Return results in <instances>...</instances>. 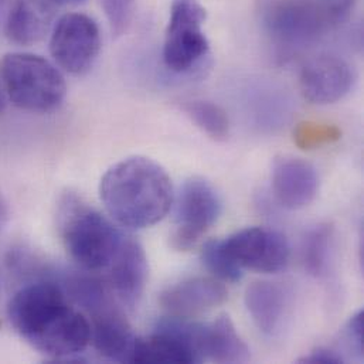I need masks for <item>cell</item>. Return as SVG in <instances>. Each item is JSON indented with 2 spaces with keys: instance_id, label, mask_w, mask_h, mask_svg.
<instances>
[{
  "instance_id": "5",
  "label": "cell",
  "mask_w": 364,
  "mask_h": 364,
  "mask_svg": "<svg viewBox=\"0 0 364 364\" xmlns=\"http://www.w3.org/2000/svg\"><path fill=\"white\" fill-rule=\"evenodd\" d=\"M0 73L7 98L23 111L53 112L65 98L64 75L54 64L40 55L7 54L1 60Z\"/></svg>"
},
{
  "instance_id": "15",
  "label": "cell",
  "mask_w": 364,
  "mask_h": 364,
  "mask_svg": "<svg viewBox=\"0 0 364 364\" xmlns=\"http://www.w3.org/2000/svg\"><path fill=\"white\" fill-rule=\"evenodd\" d=\"M136 339L125 318L111 305L92 315L91 342L104 358L132 363Z\"/></svg>"
},
{
  "instance_id": "10",
  "label": "cell",
  "mask_w": 364,
  "mask_h": 364,
  "mask_svg": "<svg viewBox=\"0 0 364 364\" xmlns=\"http://www.w3.org/2000/svg\"><path fill=\"white\" fill-rule=\"evenodd\" d=\"M355 78V70L345 58L335 54H321L304 65L299 88L309 102L329 105L343 100L350 92Z\"/></svg>"
},
{
  "instance_id": "23",
  "label": "cell",
  "mask_w": 364,
  "mask_h": 364,
  "mask_svg": "<svg viewBox=\"0 0 364 364\" xmlns=\"http://www.w3.org/2000/svg\"><path fill=\"white\" fill-rule=\"evenodd\" d=\"M135 4L136 0H102V7L114 36H122L128 30L134 18Z\"/></svg>"
},
{
  "instance_id": "20",
  "label": "cell",
  "mask_w": 364,
  "mask_h": 364,
  "mask_svg": "<svg viewBox=\"0 0 364 364\" xmlns=\"http://www.w3.org/2000/svg\"><path fill=\"white\" fill-rule=\"evenodd\" d=\"M184 112L208 138L223 142L230 135L227 112L211 101H190L183 107Z\"/></svg>"
},
{
  "instance_id": "17",
  "label": "cell",
  "mask_w": 364,
  "mask_h": 364,
  "mask_svg": "<svg viewBox=\"0 0 364 364\" xmlns=\"http://www.w3.org/2000/svg\"><path fill=\"white\" fill-rule=\"evenodd\" d=\"M197 349L200 359L217 363H247L250 349L240 338L234 323L227 315L217 318L210 325H200Z\"/></svg>"
},
{
  "instance_id": "25",
  "label": "cell",
  "mask_w": 364,
  "mask_h": 364,
  "mask_svg": "<svg viewBox=\"0 0 364 364\" xmlns=\"http://www.w3.org/2000/svg\"><path fill=\"white\" fill-rule=\"evenodd\" d=\"M299 363L308 364H339L343 363V358L326 348H319L311 352L308 356L299 359Z\"/></svg>"
},
{
  "instance_id": "13",
  "label": "cell",
  "mask_w": 364,
  "mask_h": 364,
  "mask_svg": "<svg viewBox=\"0 0 364 364\" xmlns=\"http://www.w3.org/2000/svg\"><path fill=\"white\" fill-rule=\"evenodd\" d=\"M227 299V289L211 278H190L169 287L161 296L162 306L178 318H191L214 309Z\"/></svg>"
},
{
  "instance_id": "3",
  "label": "cell",
  "mask_w": 364,
  "mask_h": 364,
  "mask_svg": "<svg viewBox=\"0 0 364 364\" xmlns=\"http://www.w3.org/2000/svg\"><path fill=\"white\" fill-rule=\"evenodd\" d=\"M58 223L64 248L87 271L108 268L124 241L121 231L107 217L74 194L63 198Z\"/></svg>"
},
{
  "instance_id": "19",
  "label": "cell",
  "mask_w": 364,
  "mask_h": 364,
  "mask_svg": "<svg viewBox=\"0 0 364 364\" xmlns=\"http://www.w3.org/2000/svg\"><path fill=\"white\" fill-rule=\"evenodd\" d=\"M332 241L333 227L329 224H319L306 232L302 244V261L309 275L321 278L328 272Z\"/></svg>"
},
{
  "instance_id": "1",
  "label": "cell",
  "mask_w": 364,
  "mask_h": 364,
  "mask_svg": "<svg viewBox=\"0 0 364 364\" xmlns=\"http://www.w3.org/2000/svg\"><path fill=\"white\" fill-rule=\"evenodd\" d=\"M7 316L27 343L54 359L78 355L91 342L90 322L70 306L63 287L50 279L18 289L9 302Z\"/></svg>"
},
{
  "instance_id": "26",
  "label": "cell",
  "mask_w": 364,
  "mask_h": 364,
  "mask_svg": "<svg viewBox=\"0 0 364 364\" xmlns=\"http://www.w3.org/2000/svg\"><path fill=\"white\" fill-rule=\"evenodd\" d=\"M6 98H7V94H6L3 78H1V73H0V115L4 111V108H6Z\"/></svg>"
},
{
  "instance_id": "22",
  "label": "cell",
  "mask_w": 364,
  "mask_h": 364,
  "mask_svg": "<svg viewBox=\"0 0 364 364\" xmlns=\"http://www.w3.org/2000/svg\"><path fill=\"white\" fill-rule=\"evenodd\" d=\"M342 138V131L336 125L319 122H302L294 132L298 148L312 151L325 145H332Z\"/></svg>"
},
{
  "instance_id": "28",
  "label": "cell",
  "mask_w": 364,
  "mask_h": 364,
  "mask_svg": "<svg viewBox=\"0 0 364 364\" xmlns=\"http://www.w3.org/2000/svg\"><path fill=\"white\" fill-rule=\"evenodd\" d=\"M57 6H78L81 3H84L85 0H53Z\"/></svg>"
},
{
  "instance_id": "12",
  "label": "cell",
  "mask_w": 364,
  "mask_h": 364,
  "mask_svg": "<svg viewBox=\"0 0 364 364\" xmlns=\"http://www.w3.org/2000/svg\"><path fill=\"white\" fill-rule=\"evenodd\" d=\"M272 190L281 205L299 210L315 200L319 190V176L306 161L282 156L272 166Z\"/></svg>"
},
{
  "instance_id": "24",
  "label": "cell",
  "mask_w": 364,
  "mask_h": 364,
  "mask_svg": "<svg viewBox=\"0 0 364 364\" xmlns=\"http://www.w3.org/2000/svg\"><path fill=\"white\" fill-rule=\"evenodd\" d=\"M345 341L348 348L353 350V353H356L359 358L363 356L364 311H359L349 319L345 328Z\"/></svg>"
},
{
  "instance_id": "29",
  "label": "cell",
  "mask_w": 364,
  "mask_h": 364,
  "mask_svg": "<svg viewBox=\"0 0 364 364\" xmlns=\"http://www.w3.org/2000/svg\"><path fill=\"white\" fill-rule=\"evenodd\" d=\"M0 295H1V281H0Z\"/></svg>"
},
{
  "instance_id": "21",
  "label": "cell",
  "mask_w": 364,
  "mask_h": 364,
  "mask_svg": "<svg viewBox=\"0 0 364 364\" xmlns=\"http://www.w3.org/2000/svg\"><path fill=\"white\" fill-rule=\"evenodd\" d=\"M201 259L207 269L223 281L237 282L242 278V268L228 257L221 240L207 241L201 251Z\"/></svg>"
},
{
  "instance_id": "4",
  "label": "cell",
  "mask_w": 364,
  "mask_h": 364,
  "mask_svg": "<svg viewBox=\"0 0 364 364\" xmlns=\"http://www.w3.org/2000/svg\"><path fill=\"white\" fill-rule=\"evenodd\" d=\"M259 20L287 51L308 47L345 18L326 0H261Z\"/></svg>"
},
{
  "instance_id": "7",
  "label": "cell",
  "mask_w": 364,
  "mask_h": 364,
  "mask_svg": "<svg viewBox=\"0 0 364 364\" xmlns=\"http://www.w3.org/2000/svg\"><path fill=\"white\" fill-rule=\"evenodd\" d=\"M100 50V27L84 13H67L53 27L50 53L55 64L71 75L87 74L94 67Z\"/></svg>"
},
{
  "instance_id": "30",
  "label": "cell",
  "mask_w": 364,
  "mask_h": 364,
  "mask_svg": "<svg viewBox=\"0 0 364 364\" xmlns=\"http://www.w3.org/2000/svg\"><path fill=\"white\" fill-rule=\"evenodd\" d=\"M0 1H1V0H0Z\"/></svg>"
},
{
  "instance_id": "8",
  "label": "cell",
  "mask_w": 364,
  "mask_h": 364,
  "mask_svg": "<svg viewBox=\"0 0 364 364\" xmlns=\"http://www.w3.org/2000/svg\"><path fill=\"white\" fill-rule=\"evenodd\" d=\"M221 244L240 268L262 274H277L285 269L291 257L285 235L265 227L240 230L221 240Z\"/></svg>"
},
{
  "instance_id": "6",
  "label": "cell",
  "mask_w": 364,
  "mask_h": 364,
  "mask_svg": "<svg viewBox=\"0 0 364 364\" xmlns=\"http://www.w3.org/2000/svg\"><path fill=\"white\" fill-rule=\"evenodd\" d=\"M204 21L205 9L198 0L172 1L164 43V61L171 71L187 73L208 54Z\"/></svg>"
},
{
  "instance_id": "11",
  "label": "cell",
  "mask_w": 364,
  "mask_h": 364,
  "mask_svg": "<svg viewBox=\"0 0 364 364\" xmlns=\"http://www.w3.org/2000/svg\"><path fill=\"white\" fill-rule=\"evenodd\" d=\"M111 285L118 299L128 308H135L148 282V257L139 241L124 237L111 265Z\"/></svg>"
},
{
  "instance_id": "16",
  "label": "cell",
  "mask_w": 364,
  "mask_h": 364,
  "mask_svg": "<svg viewBox=\"0 0 364 364\" xmlns=\"http://www.w3.org/2000/svg\"><path fill=\"white\" fill-rule=\"evenodd\" d=\"M132 363H200V359L190 342L164 319L154 335L136 339Z\"/></svg>"
},
{
  "instance_id": "9",
  "label": "cell",
  "mask_w": 364,
  "mask_h": 364,
  "mask_svg": "<svg viewBox=\"0 0 364 364\" xmlns=\"http://www.w3.org/2000/svg\"><path fill=\"white\" fill-rule=\"evenodd\" d=\"M221 200L215 188L201 178L183 183L176 203V224L172 244L176 250H188L217 221Z\"/></svg>"
},
{
  "instance_id": "27",
  "label": "cell",
  "mask_w": 364,
  "mask_h": 364,
  "mask_svg": "<svg viewBox=\"0 0 364 364\" xmlns=\"http://www.w3.org/2000/svg\"><path fill=\"white\" fill-rule=\"evenodd\" d=\"M6 218H7V208H6V204H4V201L0 196V227L4 224Z\"/></svg>"
},
{
  "instance_id": "2",
  "label": "cell",
  "mask_w": 364,
  "mask_h": 364,
  "mask_svg": "<svg viewBox=\"0 0 364 364\" xmlns=\"http://www.w3.org/2000/svg\"><path fill=\"white\" fill-rule=\"evenodd\" d=\"M100 197L115 221L129 228H146L166 217L175 193L169 175L159 164L132 156L105 172Z\"/></svg>"
},
{
  "instance_id": "18",
  "label": "cell",
  "mask_w": 364,
  "mask_h": 364,
  "mask_svg": "<svg viewBox=\"0 0 364 364\" xmlns=\"http://www.w3.org/2000/svg\"><path fill=\"white\" fill-rule=\"evenodd\" d=\"M245 306L255 326L267 336H274L287 312V294L275 282L257 281L245 291Z\"/></svg>"
},
{
  "instance_id": "14",
  "label": "cell",
  "mask_w": 364,
  "mask_h": 364,
  "mask_svg": "<svg viewBox=\"0 0 364 364\" xmlns=\"http://www.w3.org/2000/svg\"><path fill=\"white\" fill-rule=\"evenodd\" d=\"M55 16L53 0H16L6 17V37L18 46L40 43L53 28Z\"/></svg>"
}]
</instances>
